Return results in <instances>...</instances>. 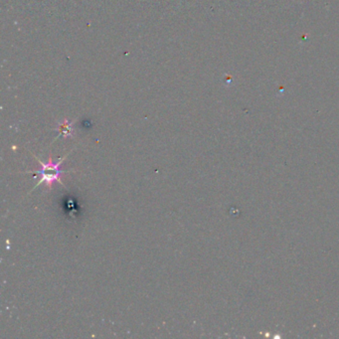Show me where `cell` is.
I'll return each mask as SVG.
<instances>
[{"mask_svg": "<svg viewBox=\"0 0 339 339\" xmlns=\"http://www.w3.org/2000/svg\"><path fill=\"white\" fill-rule=\"evenodd\" d=\"M65 160L64 158H60V160L58 162H54L53 160H52V156L49 158V162L47 164H44L40 160L37 158L39 164L41 166V170H35L33 172L37 173V174H40L41 175V179L39 180L38 184L36 185V187L40 184V183H46V185L48 186L49 189L52 188L53 184L56 182V181H59L61 184L64 185V183L61 181V178L63 177V170H60V166H61V164L62 162Z\"/></svg>", "mask_w": 339, "mask_h": 339, "instance_id": "cell-1", "label": "cell"}]
</instances>
